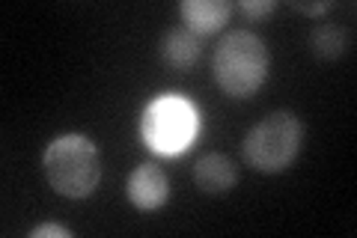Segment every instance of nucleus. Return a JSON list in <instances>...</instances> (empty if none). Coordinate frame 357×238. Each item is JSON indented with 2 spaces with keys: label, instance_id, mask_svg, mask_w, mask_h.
<instances>
[{
  "label": "nucleus",
  "instance_id": "nucleus-6",
  "mask_svg": "<svg viewBox=\"0 0 357 238\" xmlns=\"http://www.w3.org/2000/svg\"><path fill=\"white\" fill-rule=\"evenodd\" d=\"M194 182L206 197H227L238 185V167L227 155L208 152L194 167Z\"/></svg>",
  "mask_w": 357,
  "mask_h": 238
},
{
  "label": "nucleus",
  "instance_id": "nucleus-11",
  "mask_svg": "<svg viewBox=\"0 0 357 238\" xmlns=\"http://www.w3.org/2000/svg\"><path fill=\"white\" fill-rule=\"evenodd\" d=\"M30 238H72V230L63 223H42V226H33Z\"/></svg>",
  "mask_w": 357,
  "mask_h": 238
},
{
  "label": "nucleus",
  "instance_id": "nucleus-4",
  "mask_svg": "<svg viewBox=\"0 0 357 238\" xmlns=\"http://www.w3.org/2000/svg\"><path fill=\"white\" fill-rule=\"evenodd\" d=\"M140 134L158 155H178L197 134V110L178 96H161L143 110Z\"/></svg>",
  "mask_w": 357,
  "mask_h": 238
},
{
  "label": "nucleus",
  "instance_id": "nucleus-7",
  "mask_svg": "<svg viewBox=\"0 0 357 238\" xmlns=\"http://www.w3.org/2000/svg\"><path fill=\"white\" fill-rule=\"evenodd\" d=\"M178 15L185 21V30H191L194 36H208L229 21L232 3L229 0H182Z\"/></svg>",
  "mask_w": 357,
  "mask_h": 238
},
{
  "label": "nucleus",
  "instance_id": "nucleus-8",
  "mask_svg": "<svg viewBox=\"0 0 357 238\" xmlns=\"http://www.w3.org/2000/svg\"><path fill=\"white\" fill-rule=\"evenodd\" d=\"M161 60L170 66V69H178V72L194 69L197 60H199V36H194V33L185 30V27H176L170 33H164Z\"/></svg>",
  "mask_w": 357,
  "mask_h": 238
},
{
  "label": "nucleus",
  "instance_id": "nucleus-10",
  "mask_svg": "<svg viewBox=\"0 0 357 238\" xmlns=\"http://www.w3.org/2000/svg\"><path fill=\"white\" fill-rule=\"evenodd\" d=\"M238 9H241V13L248 15V18H265V15L274 13L277 3H274V0H241Z\"/></svg>",
  "mask_w": 357,
  "mask_h": 238
},
{
  "label": "nucleus",
  "instance_id": "nucleus-9",
  "mask_svg": "<svg viewBox=\"0 0 357 238\" xmlns=\"http://www.w3.org/2000/svg\"><path fill=\"white\" fill-rule=\"evenodd\" d=\"M310 48L319 60H340L351 48V30H345L337 21H319L310 33Z\"/></svg>",
  "mask_w": 357,
  "mask_h": 238
},
{
  "label": "nucleus",
  "instance_id": "nucleus-3",
  "mask_svg": "<svg viewBox=\"0 0 357 238\" xmlns=\"http://www.w3.org/2000/svg\"><path fill=\"white\" fill-rule=\"evenodd\" d=\"M304 149V119L292 110H274L248 131L241 155L262 176L286 173Z\"/></svg>",
  "mask_w": 357,
  "mask_h": 238
},
{
  "label": "nucleus",
  "instance_id": "nucleus-1",
  "mask_svg": "<svg viewBox=\"0 0 357 238\" xmlns=\"http://www.w3.org/2000/svg\"><path fill=\"white\" fill-rule=\"evenodd\" d=\"M42 170L48 185L69 200H86L102 182V158L84 134H63L51 140L42 155Z\"/></svg>",
  "mask_w": 357,
  "mask_h": 238
},
{
  "label": "nucleus",
  "instance_id": "nucleus-5",
  "mask_svg": "<svg viewBox=\"0 0 357 238\" xmlns=\"http://www.w3.org/2000/svg\"><path fill=\"white\" fill-rule=\"evenodd\" d=\"M128 202L140 211H155L170 200V179L161 167L155 164H137L126 179Z\"/></svg>",
  "mask_w": 357,
  "mask_h": 238
},
{
  "label": "nucleus",
  "instance_id": "nucleus-12",
  "mask_svg": "<svg viewBox=\"0 0 357 238\" xmlns=\"http://www.w3.org/2000/svg\"><path fill=\"white\" fill-rule=\"evenodd\" d=\"M292 9H298V13H304V15H319L321 18V15L331 13L333 3H331V0H319V3H298V0H295Z\"/></svg>",
  "mask_w": 357,
  "mask_h": 238
},
{
  "label": "nucleus",
  "instance_id": "nucleus-2",
  "mask_svg": "<svg viewBox=\"0 0 357 238\" xmlns=\"http://www.w3.org/2000/svg\"><path fill=\"white\" fill-rule=\"evenodd\" d=\"M268 48L250 30L227 33L211 57V75L218 87L232 98H250L268 77Z\"/></svg>",
  "mask_w": 357,
  "mask_h": 238
}]
</instances>
